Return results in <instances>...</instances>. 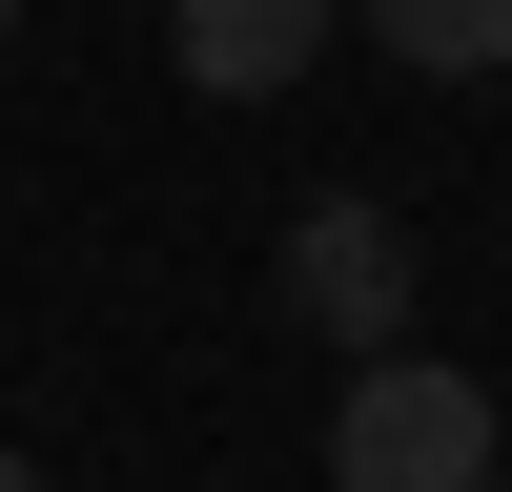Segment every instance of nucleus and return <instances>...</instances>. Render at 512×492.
Listing matches in <instances>:
<instances>
[{
    "instance_id": "f257e3e1",
    "label": "nucleus",
    "mask_w": 512,
    "mask_h": 492,
    "mask_svg": "<svg viewBox=\"0 0 512 492\" xmlns=\"http://www.w3.org/2000/svg\"><path fill=\"white\" fill-rule=\"evenodd\" d=\"M492 472H512V410H492V369L349 349V390H328V492H492Z\"/></svg>"
},
{
    "instance_id": "f03ea898",
    "label": "nucleus",
    "mask_w": 512,
    "mask_h": 492,
    "mask_svg": "<svg viewBox=\"0 0 512 492\" xmlns=\"http://www.w3.org/2000/svg\"><path fill=\"white\" fill-rule=\"evenodd\" d=\"M267 308L328 328V349H410V226H390L369 185H308L287 246H267Z\"/></svg>"
},
{
    "instance_id": "7ed1b4c3",
    "label": "nucleus",
    "mask_w": 512,
    "mask_h": 492,
    "mask_svg": "<svg viewBox=\"0 0 512 492\" xmlns=\"http://www.w3.org/2000/svg\"><path fill=\"white\" fill-rule=\"evenodd\" d=\"M328 21H349V0H185V82L205 103H287V82L328 62Z\"/></svg>"
},
{
    "instance_id": "20e7f679",
    "label": "nucleus",
    "mask_w": 512,
    "mask_h": 492,
    "mask_svg": "<svg viewBox=\"0 0 512 492\" xmlns=\"http://www.w3.org/2000/svg\"><path fill=\"white\" fill-rule=\"evenodd\" d=\"M369 21V62H410V82H512V0H349Z\"/></svg>"
},
{
    "instance_id": "39448f33",
    "label": "nucleus",
    "mask_w": 512,
    "mask_h": 492,
    "mask_svg": "<svg viewBox=\"0 0 512 492\" xmlns=\"http://www.w3.org/2000/svg\"><path fill=\"white\" fill-rule=\"evenodd\" d=\"M0 492H41V472H21V451H0Z\"/></svg>"
},
{
    "instance_id": "423d86ee",
    "label": "nucleus",
    "mask_w": 512,
    "mask_h": 492,
    "mask_svg": "<svg viewBox=\"0 0 512 492\" xmlns=\"http://www.w3.org/2000/svg\"><path fill=\"white\" fill-rule=\"evenodd\" d=\"M0 41H21V0H0Z\"/></svg>"
}]
</instances>
